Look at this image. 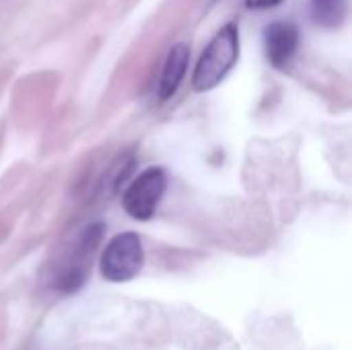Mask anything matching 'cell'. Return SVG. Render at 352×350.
I'll list each match as a JSON object with an SVG mask.
<instances>
[{"mask_svg":"<svg viewBox=\"0 0 352 350\" xmlns=\"http://www.w3.org/2000/svg\"><path fill=\"white\" fill-rule=\"evenodd\" d=\"M237 60H239V27L237 23H227L225 27L219 29V33L210 39V43L202 52L192 76L194 89L200 93L214 89L225 80V76L231 72Z\"/></svg>","mask_w":352,"mask_h":350,"instance_id":"1","label":"cell"},{"mask_svg":"<svg viewBox=\"0 0 352 350\" xmlns=\"http://www.w3.org/2000/svg\"><path fill=\"white\" fill-rule=\"evenodd\" d=\"M144 264L142 241L136 233L126 231L116 235L103 250L99 260L101 276L109 283H126L132 281Z\"/></svg>","mask_w":352,"mask_h":350,"instance_id":"2","label":"cell"},{"mask_svg":"<svg viewBox=\"0 0 352 350\" xmlns=\"http://www.w3.org/2000/svg\"><path fill=\"white\" fill-rule=\"evenodd\" d=\"M167 190V173L161 167H148L126 188L122 196L124 210L136 221H148L155 217L159 202Z\"/></svg>","mask_w":352,"mask_h":350,"instance_id":"3","label":"cell"},{"mask_svg":"<svg viewBox=\"0 0 352 350\" xmlns=\"http://www.w3.org/2000/svg\"><path fill=\"white\" fill-rule=\"evenodd\" d=\"M264 45L266 56L272 66L285 68L299 47V29L291 21H276L266 27L264 31Z\"/></svg>","mask_w":352,"mask_h":350,"instance_id":"4","label":"cell"},{"mask_svg":"<svg viewBox=\"0 0 352 350\" xmlns=\"http://www.w3.org/2000/svg\"><path fill=\"white\" fill-rule=\"evenodd\" d=\"M188 64H190V45L175 43L169 50L163 70H161V78H159V97L161 99H169L175 95V91L179 89V85L186 76Z\"/></svg>","mask_w":352,"mask_h":350,"instance_id":"5","label":"cell"},{"mask_svg":"<svg viewBox=\"0 0 352 350\" xmlns=\"http://www.w3.org/2000/svg\"><path fill=\"white\" fill-rule=\"evenodd\" d=\"M311 19L326 29H336L344 23L349 0H309Z\"/></svg>","mask_w":352,"mask_h":350,"instance_id":"6","label":"cell"},{"mask_svg":"<svg viewBox=\"0 0 352 350\" xmlns=\"http://www.w3.org/2000/svg\"><path fill=\"white\" fill-rule=\"evenodd\" d=\"M283 0H245V6L252 10H266V8H274L278 6Z\"/></svg>","mask_w":352,"mask_h":350,"instance_id":"7","label":"cell"}]
</instances>
